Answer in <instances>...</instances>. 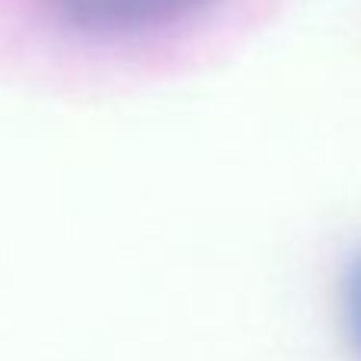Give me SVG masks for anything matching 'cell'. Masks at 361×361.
<instances>
[{
    "label": "cell",
    "mask_w": 361,
    "mask_h": 361,
    "mask_svg": "<svg viewBox=\"0 0 361 361\" xmlns=\"http://www.w3.org/2000/svg\"><path fill=\"white\" fill-rule=\"evenodd\" d=\"M339 304H342V329L352 345V352L361 358V250L348 256L345 269H342V285H339Z\"/></svg>",
    "instance_id": "7a4b0ae2"
},
{
    "label": "cell",
    "mask_w": 361,
    "mask_h": 361,
    "mask_svg": "<svg viewBox=\"0 0 361 361\" xmlns=\"http://www.w3.org/2000/svg\"><path fill=\"white\" fill-rule=\"evenodd\" d=\"M214 0H48L61 23L93 35H131L176 26Z\"/></svg>",
    "instance_id": "6da1fadb"
}]
</instances>
